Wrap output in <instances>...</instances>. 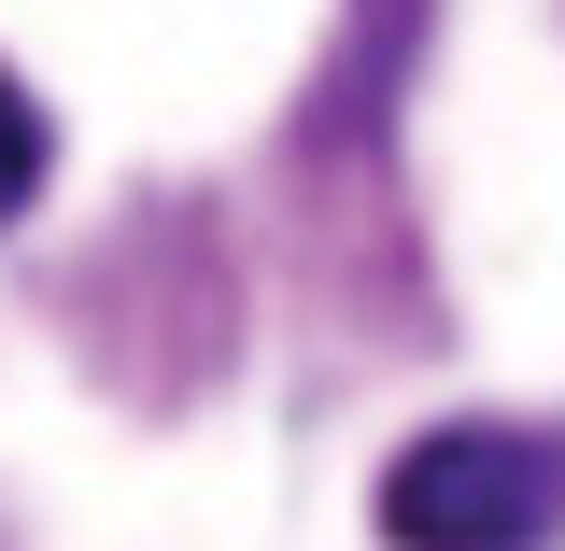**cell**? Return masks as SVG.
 Wrapping results in <instances>:
<instances>
[{"instance_id":"1","label":"cell","mask_w":565,"mask_h":551,"mask_svg":"<svg viewBox=\"0 0 565 551\" xmlns=\"http://www.w3.org/2000/svg\"><path fill=\"white\" fill-rule=\"evenodd\" d=\"M396 551H552L565 538V424H424L382 467Z\"/></svg>"},{"instance_id":"2","label":"cell","mask_w":565,"mask_h":551,"mask_svg":"<svg viewBox=\"0 0 565 551\" xmlns=\"http://www.w3.org/2000/svg\"><path fill=\"white\" fill-rule=\"evenodd\" d=\"M29 199H43V99L0 71V226H14Z\"/></svg>"}]
</instances>
